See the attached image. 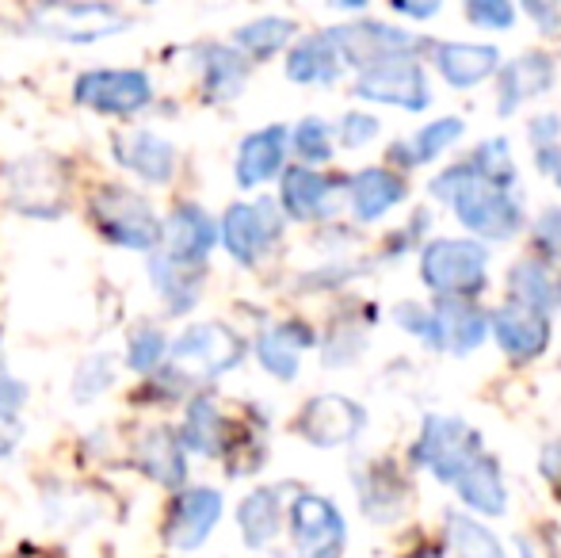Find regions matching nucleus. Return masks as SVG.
I'll return each instance as SVG.
<instances>
[{"instance_id":"f257e3e1","label":"nucleus","mask_w":561,"mask_h":558,"mask_svg":"<svg viewBox=\"0 0 561 558\" xmlns=\"http://www.w3.org/2000/svg\"><path fill=\"white\" fill-rule=\"evenodd\" d=\"M432 195H436L439 203H447L458 223L470 234H478L481 241H512L524 230V207H519L508 192L489 187L485 180L470 169V161L450 164L447 172H439V176L432 180Z\"/></svg>"},{"instance_id":"f03ea898","label":"nucleus","mask_w":561,"mask_h":558,"mask_svg":"<svg viewBox=\"0 0 561 558\" xmlns=\"http://www.w3.org/2000/svg\"><path fill=\"white\" fill-rule=\"evenodd\" d=\"M481 455H485L481 432L470 429L462 418H447V413H428L416 444L409 447L413 467L432 470L444 486H455Z\"/></svg>"},{"instance_id":"7ed1b4c3","label":"nucleus","mask_w":561,"mask_h":558,"mask_svg":"<svg viewBox=\"0 0 561 558\" xmlns=\"http://www.w3.org/2000/svg\"><path fill=\"white\" fill-rule=\"evenodd\" d=\"M489 249L470 238L428 241L421 253V280L439 298H478L485 291Z\"/></svg>"},{"instance_id":"20e7f679","label":"nucleus","mask_w":561,"mask_h":558,"mask_svg":"<svg viewBox=\"0 0 561 558\" xmlns=\"http://www.w3.org/2000/svg\"><path fill=\"white\" fill-rule=\"evenodd\" d=\"M355 96L405 107V112H424L432 104L428 77H424L416 54H393V58H382L370 69H363L355 77Z\"/></svg>"},{"instance_id":"39448f33","label":"nucleus","mask_w":561,"mask_h":558,"mask_svg":"<svg viewBox=\"0 0 561 558\" xmlns=\"http://www.w3.org/2000/svg\"><path fill=\"white\" fill-rule=\"evenodd\" d=\"M92 223L107 241L123 249H153L161 241V223L153 218L149 203L126 187H104L92 200Z\"/></svg>"},{"instance_id":"423d86ee","label":"nucleus","mask_w":561,"mask_h":558,"mask_svg":"<svg viewBox=\"0 0 561 558\" xmlns=\"http://www.w3.org/2000/svg\"><path fill=\"white\" fill-rule=\"evenodd\" d=\"M290 532H295L298 558H340L347 544L344 516L329 498L298 493L290 505Z\"/></svg>"},{"instance_id":"0eeeda50","label":"nucleus","mask_w":561,"mask_h":558,"mask_svg":"<svg viewBox=\"0 0 561 558\" xmlns=\"http://www.w3.org/2000/svg\"><path fill=\"white\" fill-rule=\"evenodd\" d=\"M244 356V344L226 326H192L172 344V364L184 375H222L237 367Z\"/></svg>"},{"instance_id":"6e6552de","label":"nucleus","mask_w":561,"mask_h":558,"mask_svg":"<svg viewBox=\"0 0 561 558\" xmlns=\"http://www.w3.org/2000/svg\"><path fill=\"white\" fill-rule=\"evenodd\" d=\"M31 27L69 43H92L123 31L126 20L107 4H43L31 12Z\"/></svg>"},{"instance_id":"1a4fd4ad","label":"nucleus","mask_w":561,"mask_h":558,"mask_svg":"<svg viewBox=\"0 0 561 558\" xmlns=\"http://www.w3.org/2000/svg\"><path fill=\"white\" fill-rule=\"evenodd\" d=\"M283 234V218L279 207L272 200H260L252 207H229L226 223H222V241L229 249V257L241 264H256L260 257L272 249V241Z\"/></svg>"},{"instance_id":"9d476101","label":"nucleus","mask_w":561,"mask_h":558,"mask_svg":"<svg viewBox=\"0 0 561 558\" xmlns=\"http://www.w3.org/2000/svg\"><path fill=\"white\" fill-rule=\"evenodd\" d=\"M77 100L84 107H96L107 115H130L138 107L149 104L153 89H149V77L138 69H92L77 81Z\"/></svg>"},{"instance_id":"9b49d317","label":"nucleus","mask_w":561,"mask_h":558,"mask_svg":"<svg viewBox=\"0 0 561 558\" xmlns=\"http://www.w3.org/2000/svg\"><path fill=\"white\" fill-rule=\"evenodd\" d=\"M340 50V61H347V66H355L363 73V69H370L375 61L382 58H393V54H416V38L405 35L401 27H386V23H344V27H333L329 31Z\"/></svg>"},{"instance_id":"f8f14e48","label":"nucleus","mask_w":561,"mask_h":558,"mask_svg":"<svg viewBox=\"0 0 561 558\" xmlns=\"http://www.w3.org/2000/svg\"><path fill=\"white\" fill-rule=\"evenodd\" d=\"M489 337H496V349L516 364H531L550 349V318L527 310V306L504 303L489 314Z\"/></svg>"},{"instance_id":"ddd939ff","label":"nucleus","mask_w":561,"mask_h":558,"mask_svg":"<svg viewBox=\"0 0 561 558\" xmlns=\"http://www.w3.org/2000/svg\"><path fill=\"white\" fill-rule=\"evenodd\" d=\"M496 73H501V81H496V115L508 119L527 100L547 96V92L554 89L558 66L550 54L527 50V54H519V58H512L504 69H496Z\"/></svg>"},{"instance_id":"4468645a","label":"nucleus","mask_w":561,"mask_h":558,"mask_svg":"<svg viewBox=\"0 0 561 558\" xmlns=\"http://www.w3.org/2000/svg\"><path fill=\"white\" fill-rule=\"evenodd\" d=\"M367 424V410L344 395H321L298 418V432L318 447H340L355 440Z\"/></svg>"},{"instance_id":"2eb2a0df","label":"nucleus","mask_w":561,"mask_h":558,"mask_svg":"<svg viewBox=\"0 0 561 558\" xmlns=\"http://www.w3.org/2000/svg\"><path fill=\"white\" fill-rule=\"evenodd\" d=\"M432 318H436L439 349L455 356H470L489 337V314L478 306V298H439L432 306Z\"/></svg>"},{"instance_id":"dca6fc26","label":"nucleus","mask_w":561,"mask_h":558,"mask_svg":"<svg viewBox=\"0 0 561 558\" xmlns=\"http://www.w3.org/2000/svg\"><path fill=\"white\" fill-rule=\"evenodd\" d=\"M359 501H363V513L370 516L375 524H393L401 516L409 501V482L390 459H378V463H363L359 475Z\"/></svg>"},{"instance_id":"f3484780","label":"nucleus","mask_w":561,"mask_h":558,"mask_svg":"<svg viewBox=\"0 0 561 558\" xmlns=\"http://www.w3.org/2000/svg\"><path fill=\"white\" fill-rule=\"evenodd\" d=\"M508 298L550 318L554 310H561V269L535 253L524 257L508 269Z\"/></svg>"},{"instance_id":"a211bd4d","label":"nucleus","mask_w":561,"mask_h":558,"mask_svg":"<svg viewBox=\"0 0 561 558\" xmlns=\"http://www.w3.org/2000/svg\"><path fill=\"white\" fill-rule=\"evenodd\" d=\"M432 66L439 69V77L450 89H473V84L489 81L501 69V50L496 46H478V43H428Z\"/></svg>"},{"instance_id":"6ab92c4d","label":"nucleus","mask_w":561,"mask_h":558,"mask_svg":"<svg viewBox=\"0 0 561 558\" xmlns=\"http://www.w3.org/2000/svg\"><path fill=\"white\" fill-rule=\"evenodd\" d=\"M12 203L27 215H43L54 218L66 203V187H61V176L50 161H20L12 164Z\"/></svg>"},{"instance_id":"aec40b11","label":"nucleus","mask_w":561,"mask_h":558,"mask_svg":"<svg viewBox=\"0 0 561 558\" xmlns=\"http://www.w3.org/2000/svg\"><path fill=\"white\" fill-rule=\"evenodd\" d=\"M333 192L336 180L321 176V172L306 169V164L283 172V210L290 218H298V223L333 215Z\"/></svg>"},{"instance_id":"412c9836","label":"nucleus","mask_w":561,"mask_h":558,"mask_svg":"<svg viewBox=\"0 0 561 558\" xmlns=\"http://www.w3.org/2000/svg\"><path fill=\"white\" fill-rule=\"evenodd\" d=\"M164 241H169V261L180 264V269H187V264H199L203 257L210 253V246H215L218 230L215 223H210V215H203L199 207H180L176 215L164 223Z\"/></svg>"},{"instance_id":"4be33fe9","label":"nucleus","mask_w":561,"mask_h":558,"mask_svg":"<svg viewBox=\"0 0 561 558\" xmlns=\"http://www.w3.org/2000/svg\"><path fill=\"white\" fill-rule=\"evenodd\" d=\"M218 516H222V498L215 490H187L172 513V547L195 551L215 532Z\"/></svg>"},{"instance_id":"5701e85b","label":"nucleus","mask_w":561,"mask_h":558,"mask_svg":"<svg viewBox=\"0 0 561 558\" xmlns=\"http://www.w3.org/2000/svg\"><path fill=\"white\" fill-rule=\"evenodd\" d=\"M347 192H352V215L359 223H375L405 200V180L390 169H363L347 180Z\"/></svg>"},{"instance_id":"b1692460","label":"nucleus","mask_w":561,"mask_h":558,"mask_svg":"<svg viewBox=\"0 0 561 558\" xmlns=\"http://www.w3.org/2000/svg\"><path fill=\"white\" fill-rule=\"evenodd\" d=\"M310 344H313V329L306 326V321H283V326L260 333L256 356H260V364L267 367V375L287 383L298 375V356H302V349H310Z\"/></svg>"},{"instance_id":"393cba45","label":"nucleus","mask_w":561,"mask_h":558,"mask_svg":"<svg viewBox=\"0 0 561 558\" xmlns=\"http://www.w3.org/2000/svg\"><path fill=\"white\" fill-rule=\"evenodd\" d=\"M450 490H455L458 498H462L466 505L481 516H501L504 509H508V486H504L501 463H496L489 452L481 455V459L473 463V467L466 470Z\"/></svg>"},{"instance_id":"a878e982","label":"nucleus","mask_w":561,"mask_h":558,"mask_svg":"<svg viewBox=\"0 0 561 558\" xmlns=\"http://www.w3.org/2000/svg\"><path fill=\"white\" fill-rule=\"evenodd\" d=\"M283 157H287V130L283 127H267L249 135L241 141V153H237V184L256 187L264 180H272L279 172Z\"/></svg>"},{"instance_id":"bb28decb","label":"nucleus","mask_w":561,"mask_h":558,"mask_svg":"<svg viewBox=\"0 0 561 558\" xmlns=\"http://www.w3.org/2000/svg\"><path fill=\"white\" fill-rule=\"evenodd\" d=\"M340 69H344V61H340V50L329 31L306 35L287 58V77L298 84H333Z\"/></svg>"},{"instance_id":"cd10ccee","label":"nucleus","mask_w":561,"mask_h":558,"mask_svg":"<svg viewBox=\"0 0 561 558\" xmlns=\"http://www.w3.org/2000/svg\"><path fill=\"white\" fill-rule=\"evenodd\" d=\"M466 135V123L458 115H447V119H436V123H424L413 138L405 141H393L390 146V161L405 164V169H421V164L436 161L439 153H447L458 138Z\"/></svg>"},{"instance_id":"c85d7f7f","label":"nucleus","mask_w":561,"mask_h":558,"mask_svg":"<svg viewBox=\"0 0 561 558\" xmlns=\"http://www.w3.org/2000/svg\"><path fill=\"white\" fill-rule=\"evenodd\" d=\"M118 161L138 172V176L153 180V184H164V180H172V172H176V153H172V146L164 138L149 135V130L118 138Z\"/></svg>"},{"instance_id":"c756f323","label":"nucleus","mask_w":561,"mask_h":558,"mask_svg":"<svg viewBox=\"0 0 561 558\" xmlns=\"http://www.w3.org/2000/svg\"><path fill=\"white\" fill-rule=\"evenodd\" d=\"M444 532H447V544H450V551H455V558H508L504 544L493 536V528L478 524L473 516L458 513V509H447Z\"/></svg>"},{"instance_id":"7c9ffc66","label":"nucleus","mask_w":561,"mask_h":558,"mask_svg":"<svg viewBox=\"0 0 561 558\" xmlns=\"http://www.w3.org/2000/svg\"><path fill=\"white\" fill-rule=\"evenodd\" d=\"M244 81H249V61L229 46H207L203 50V84H207L210 100H233L241 96Z\"/></svg>"},{"instance_id":"2f4dec72","label":"nucleus","mask_w":561,"mask_h":558,"mask_svg":"<svg viewBox=\"0 0 561 558\" xmlns=\"http://www.w3.org/2000/svg\"><path fill=\"white\" fill-rule=\"evenodd\" d=\"M279 516H283V505H279V490H256L241 501L237 509V524H241V536L249 547H264L275 539L279 532Z\"/></svg>"},{"instance_id":"473e14b6","label":"nucleus","mask_w":561,"mask_h":558,"mask_svg":"<svg viewBox=\"0 0 561 558\" xmlns=\"http://www.w3.org/2000/svg\"><path fill=\"white\" fill-rule=\"evenodd\" d=\"M141 467L157 478V482L180 490L184 486V452H180V440L169 429H153L141 440Z\"/></svg>"},{"instance_id":"72a5a7b5","label":"nucleus","mask_w":561,"mask_h":558,"mask_svg":"<svg viewBox=\"0 0 561 558\" xmlns=\"http://www.w3.org/2000/svg\"><path fill=\"white\" fill-rule=\"evenodd\" d=\"M470 169L485 180L496 192H512L516 187V161H512L508 138H485L470 157Z\"/></svg>"},{"instance_id":"f704fd0d","label":"nucleus","mask_w":561,"mask_h":558,"mask_svg":"<svg viewBox=\"0 0 561 558\" xmlns=\"http://www.w3.org/2000/svg\"><path fill=\"white\" fill-rule=\"evenodd\" d=\"M290 35H295V23L279 20V15H264V20L244 23L237 31V46L244 54H252V58H272V54H279L290 43Z\"/></svg>"},{"instance_id":"c9c22d12","label":"nucleus","mask_w":561,"mask_h":558,"mask_svg":"<svg viewBox=\"0 0 561 558\" xmlns=\"http://www.w3.org/2000/svg\"><path fill=\"white\" fill-rule=\"evenodd\" d=\"M218 436H222V421H218V410L210 406V398H195L187 406V421H184V444L192 452L215 455L218 452Z\"/></svg>"},{"instance_id":"e433bc0d","label":"nucleus","mask_w":561,"mask_h":558,"mask_svg":"<svg viewBox=\"0 0 561 558\" xmlns=\"http://www.w3.org/2000/svg\"><path fill=\"white\" fill-rule=\"evenodd\" d=\"M153 283H157V291L172 303V310H187V306L195 303V295H199V280H187L184 269L172 264L169 257L153 261Z\"/></svg>"},{"instance_id":"4c0bfd02","label":"nucleus","mask_w":561,"mask_h":558,"mask_svg":"<svg viewBox=\"0 0 561 558\" xmlns=\"http://www.w3.org/2000/svg\"><path fill=\"white\" fill-rule=\"evenodd\" d=\"M295 153L310 164H321L333 157V130H329L325 119H302L295 127Z\"/></svg>"},{"instance_id":"58836bf2","label":"nucleus","mask_w":561,"mask_h":558,"mask_svg":"<svg viewBox=\"0 0 561 558\" xmlns=\"http://www.w3.org/2000/svg\"><path fill=\"white\" fill-rule=\"evenodd\" d=\"M466 20L485 31H508L516 23V8L508 0H466Z\"/></svg>"},{"instance_id":"ea45409f","label":"nucleus","mask_w":561,"mask_h":558,"mask_svg":"<svg viewBox=\"0 0 561 558\" xmlns=\"http://www.w3.org/2000/svg\"><path fill=\"white\" fill-rule=\"evenodd\" d=\"M393 318H398V326L405 329V333L421 337L428 349H439V333H436V318H432L428 306H416V303H401L398 310H393Z\"/></svg>"},{"instance_id":"a19ab883","label":"nucleus","mask_w":561,"mask_h":558,"mask_svg":"<svg viewBox=\"0 0 561 558\" xmlns=\"http://www.w3.org/2000/svg\"><path fill=\"white\" fill-rule=\"evenodd\" d=\"M531 238H535V249H539L535 257H542V261H550V264H561V210L558 207L539 215Z\"/></svg>"},{"instance_id":"79ce46f5","label":"nucleus","mask_w":561,"mask_h":558,"mask_svg":"<svg viewBox=\"0 0 561 558\" xmlns=\"http://www.w3.org/2000/svg\"><path fill=\"white\" fill-rule=\"evenodd\" d=\"M161 356H164V337L157 329H141L130 341V349H126V360H130L134 372H149V367L161 364Z\"/></svg>"},{"instance_id":"37998d69","label":"nucleus","mask_w":561,"mask_h":558,"mask_svg":"<svg viewBox=\"0 0 561 558\" xmlns=\"http://www.w3.org/2000/svg\"><path fill=\"white\" fill-rule=\"evenodd\" d=\"M336 135H340V146L359 149V146H367V141L378 135V119H375V115L352 112V115H344V119H340Z\"/></svg>"},{"instance_id":"c03bdc74","label":"nucleus","mask_w":561,"mask_h":558,"mask_svg":"<svg viewBox=\"0 0 561 558\" xmlns=\"http://www.w3.org/2000/svg\"><path fill=\"white\" fill-rule=\"evenodd\" d=\"M527 138H531V146H535V149L558 146V138H561V119H558V115H539V119H531V127H527Z\"/></svg>"},{"instance_id":"a18cd8bd","label":"nucleus","mask_w":561,"mask_h":558,"mask_svg":"<svg viewBox=\"0 0 561 558\" xmlns=\"http://www.w3.org/2000/svg\"><path fill=\"white\" fill-rule=\"evenodd\" d=\"M539 475L547 478V482H550V490H554V498L561 501V440H550V444L542 447Z\"/></svg>"},{"instance_id":"49530a36","label":"nucleus","mask_w":561,"mask_h":558,"mask_svg":"<svg viewBox=\"0 0 561 558\" xmlns=\"http://www.w3.org/2000/svg\"><path fill=\"white\" fill-rule=\"evenodd\" d=\"M524 12L539 23L542 35H558V31H561V8L558 4H547V0H539V4H535V0H527Z\"/></svg>"},{"instance_id":"de8ad7c7","label":"nucleus","mask_w":561,"mask_h":558,"mask_svg":"<svg viewBox=\"0 0 561 558\" xmlns=\"http://www.w3.org/2000/svg\"><path fill=\"white\" fill-rule=\"evenodd\" d=\"M23 395H27V390H23L20 383L8 379V375H0V413H8V418H12V413L23 406Z\"/></svg>"},{"instance_id":"09e8293b","label":"nucleus","mask_w":561,"mask_h":558,"mask_svg":"<svg viewBox=\"0 0 561 558\" xmlns=\"http://www.w3.org/2000/svg\"><path fill=\"white\" fill-rule=\"evenodd\" d=\"M535 164H539V172H547V176H554V180H558V187H561V146L535 149Z\"/></svg>"},{"instance_id":"8fccbe9b","label":"nucleus","mask_w":561,"mask_h":558,"mask_svg":"<svg viewBox=\"0 0 561 558\" xmlns=\"http://www.w3.org/2000/svg\"><path fill=\"white\" fill-rule=\"evenodd\" d=\"M15 440H20V424H15V418H8V413H0V455L12 452Z\"/></svg>"},{"instance_id":"3c124183","label":"nucleus","mask_w":561,"mask_h":558,"mask_svg":"<svg viewBox=\"0 0 561 558\" xmlns=\"http://www.w3.org/2000/svg\"><path fill=\"white\" fill-rule=\"evenodd\" d=\"M393 12L413 15V20H428V15L439 12V4H393Z\"/></svg>"},{"instance_id":"603ef678","label":"nucleus","mask_w":561,"mask_h":558,"mask_svg":"<svg viewBox=\"0 0 561 558\" xmlns=\"http://www.w3.org/2000/svg\"><path fill=\"white\" fill-rule=\"evenodd\" d=\"M405 558H444V551H439V547H416V551Z\"/></svg>"}]
</instances>
